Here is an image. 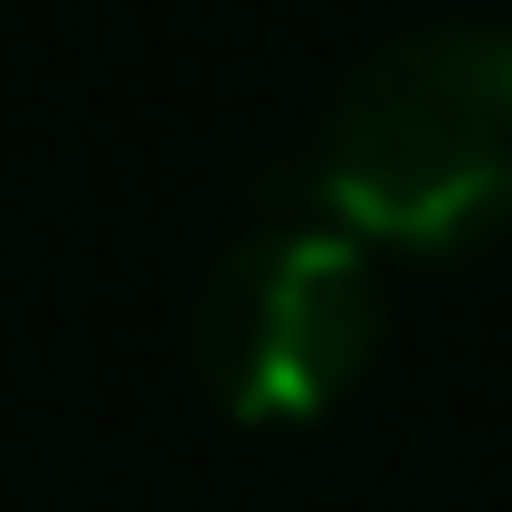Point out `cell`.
Returning <instances> with one entry per match:
<instances>
[{
    "label": "cell",
    "mask_w": 512,
    "mask_h": 512,
    "mask_svg": "<svg viewBox=\"0 0 512 512\" xmlns=\"http://www.w3.org/2000/svg\"><path fill=\"white\" fill-rule=\"evenodd\" d=\"M313 190L351 238H494L512 219V29L427 19L408 38H380L323 114Z\"/></svg>",
    "instance_id": "1"
},
{
    "label": "cell",
    "mask_w": 512,
    "mask_h": 512,
    "mask_svg": "<svg viewBox=\"0 0 512 512\" xmlns=\"http://www.w3.org/2000/svg\"><path fill=\"white\" fill-rule=\"evenodd\" d=\"M380 266L332 219H266L238 247H219L200 285V370L238 418H304L332 389L361 380L380 342Z\"/></svg>",
    "instance_id": "2"
}]
</instances>
